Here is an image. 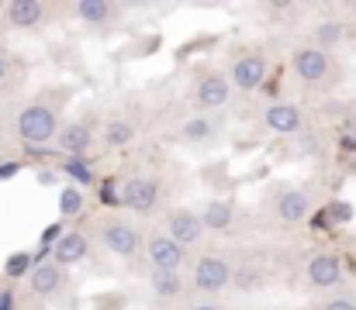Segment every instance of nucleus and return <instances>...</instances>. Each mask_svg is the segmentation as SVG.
Returning <instances> with one entry per match:
<instances>
[{"label":"nucleus","mask_w":356,"mask_h":310,"mask_svg":"<svg viewBox=\"0 0 356 310\" xmlns=\"http://www.w3.org/2000/svg\"><path fill=\"white\" fill-rule=\"evenodd\" d=\"M17 135H21V141H28V145H45L49 138L59 135L56 114H52L49 107H42V103L24 107V110L17 114Z\"/></svg>","instance_id":"obj_1"},{"label":"nucleus","mask_w":356,"mask_h":310,"mask_svg":"<svg viewBox=\"0 0 356 310\" xmlns=\"http://www.w3.org/2000/svg\"><path fill=\"white\" fill-rule=\"evenodd\" d=\"M229 279H232V269H229V262L218 259V255H204V259L194 266V283H197V290H204V293L225 290Z\"/></svg>","instance_id":"obj_2"},{"label":"nucleus","mask_w":356,"mask_h":310,"mask_svg":"<svg viewBox=\"0 0 356 310\" xmlns=\"http://www.w3.org/2000/svg\"><path fill=\"white\" fill-rule=\"evenodd\" d=\"M156 197H159V180H152V176H131L121 187V204L131 210H152Z\"/></svg>","instance_id":"obj_3"},{"label":"nucleus","mask_w":356,"mask_h":310,"mask_svg":"<svg viewBox=\"0 0 356 310\" xmlns=\"http://www.w3.org/2000/svg\"><path fill=\"white\" fill-rule=\"evenodd\" d=\"M149 259H152L156 273H173L184 262V248L170 234H156V238H149Z\"/></svg>","instance_id":"obj_4"},{"label":"nucleus","mask_w":356,"mask_h":310,"mask_svg":"<svg viewBox=\"0 0 356 310\" xmlns=\"http://www.w3.org/2000/svg\"><path fill=\"white\" fill-rule=\"evenodd\" d=\"M201 231H204V224H201V217L194 214V210H173L170 214V238L184 248V245H194L197 238H201Z\"/></svg>","instance_id":"obj_5"},{"label":"nucleus","mask_w":356,"mask_h":310,"mask_svg":"<svg viewBox=\"0 0 356 310\" xmlns=\"http://www.w3.org/2000/svg\"><path fill=\"white\" fill-rule=\"evenodd\" d=\"M101 238H104L108 252H115L121 259H131V255L138 252V231L128 227V224H108Z\"/></svg>","instance_id":"obj_6"},{"label":"nucleus","mask_w":356,"mask_h":310,"mask_svg":"<svg viewBox=\"0 0 356 310\" xmlns=\"http://www.w3.org/2000/svg\"><path fill=\"white\" fill-rule=\"evenodd\" d=\"M294 73L305 80V83H318L325 73H329V59L322 49H301L294 55Z\"/></svg>","instance_id":"obj_7"},{"label":"nucleus","mask_w":356,"mask_h":310,"mask_svg":"<svg viewBox=\"0 0 356 310\" xmlns=\"http://www.w3.org/2000/svg\"><path fill=\"white\" fill-rule=\"evenodd\" d=\"M87 255V238L70 231V234H59V241L52 245V262L63 269V266H76L80 259Z\"/></svg>","instance_id":"obj_8"},{"label":"nucleus","mask_w":356,"mask_h":310,"mask_svg":"<svg viewBox=\"0 0 356 310\" xmlns=\"http://www.w3.org/2000/svg\"><path fill=\"white\" fill-rule=\"evenodd\" d=\"M232 80H236V87H242V90L263 87V80H266V62H263V55H242L236 62V69H232Z\"/></svg>","instance_id":"obj_9"},{"label":"nucleus","mask_w":356,"mask_h":310,"mask_svg":"<svg viewBox=\"0 0 356 310\" xmlns=\"http://www.w3.org/2000/svg\"><path fill=\"white\" fill-rule=\"evenodd\" d=\"M266 124L277 131V135H294L301 131V110L294 103H270L266 107Z\"/></svg>","instance_id":"obj_10"},{"label":"nucleus","mask_w":356,"mask_h":310,"mask_svg":"<svg viewBox=\"0 0 356 310\" xmlns=\"http://www.w3.org/2000/svg\"><path fill=\"white\" fill-rule=\"evenodd\" d=\"M42 17H45V7L38 0H14V3H7V21L14 28H35Z\"/></svg>","instance_id":"obj_11"},{"label":"nucleus","mask_w":356,"mask_h":310,"mask_svg":"<svg viewBox=\"0 0 356 310\" xmlns=\"http://www.w3.org/2000/svg\"><path fill=\"white\" fill-rule=\"evenodd\" d=\"M28 279H31V290H35L38 297H49V293L59 290V283H63V269H59L56 262H42V266H35V269L28 273Z\"/></svg>","instance_id":"obj_12"},{"label":"nucleus","mask_w":356,"mask_h":310,"mask_svg":"<svg viewBox=\"0 0 356 310\" xmlns=\"http://www.w3.org/2000/svg\"><path fill=\"white\" fill-rule=\"evenodd\" d=\"M56 138H59V148L70 152L73 159H80V155L90 148V128H87V124H66Z\"/></svg>","instance_id":"obj_13"},{"label":"nucleus","mask_w":356,"mask_h":310,"mask_svg":"<svg viewBox=\"0 0 356 310\" xmlns=\"http://www.w3.org/2000/svg\"><path fill=\"white\" fill-rule=\"evenodd\" d=\"M339 276H343V269H339V259H336V255H318V259H312V266H308V279H312L315 286H336Z\"/></svg>","instance_id":"obj_14"},{"label":"nucleus","mask_w":356,"mask_h":310,"mask_svg":"<svg viewBox=\"0 0 356 310\" xmlns=\"http://www.w3.org/2000/svg\"><path fill=\"white\" fill-rule=\"evenodd\" d=\"M308 210H312V197H308V190H287L284 197H280V204H277V214H280V221H301V217H308Z\"/></svg>","instance_id":"obj_15"},{"label":"nucleus","mask_w":356,"mask_h":310,"mask_svg":"<svg viewBox=\"0 0 356 310\" xmlns=\"http://www.w3.org/2000/svg\"><path fill=\"white\" fill-rule=\"evenodd\" d=\"M225 101H229V80L218 76V73L204 76L201 87H197V103L201 107H222Z\"/></svg>","instance_id":"obj_16"},{"label":"nucleus","mask_w":356,"mask_h":310,"mask_svg":"<svg viewBox=\"0 0 356 310\" xmlns=\"http://www.w3.org/2000/svg\"><path fill=\"white\" fill-rule=\"evenodd\" d=\"M201 224L204 227H215V231L229 227L232 224V207L222 204V200H211V204L204 207V214H201Z\"/></svg>","instance_id":"obj_17"},{"label":"nucleus","mask_w":356,"mask_h":310,"mask_svg":"<svg viewBox=\"0 0 356 310\" xmlns=\"http://www.w3.org/2000/svg\"><path fill=\"white\" fill-rule=\"evenodd\" d=\"M131 138H135V128H131L128 121H111V124L104 128V145H111V148L131 145Z\"/></svg>","instance_id":"obj_18"},{"label":"nucleus","mask_w":356,"mask_h":310,"mask_svg":"<svg viewBox=\"0 0 356 310\" xmlns=\"http://www.w3.org/2000/svg\"><path fill=\"white\" fill-rule=\"evenodd\" d=\"M76 14L87 24H104L111 17V3H104V0H83V3H76Z\"/></svg>","instance_id":"obj_19"},{"label":"nucleus","mask_w":356,"mask_h":310,"mask_svg":"<svg viewBox=\"0 0 356 310\" xmlns=\"http://www.w3.org/2000/svg\"><path fill=\"white\" fill-rule=\"evenodd\" d=\"M211 135H215V128H211L208 117H191V121H184V128H180V138H184V141H204V138H211Z\"/></svg>","instance_id":"obj_20"},{"label":"nucleus","mask_w":356,"mask_h":310,"mask_svg":"<svg viewBox=\"0 0 356 310\" xmlns=\"http://www.w3.org/2000/svg\"><path fill=\"white\" fill-rule=\"evenodd\" d=\"M3 273L14 276V279L24 276V273H31V255H28V252H14V255L3 262Z\"/></svg>","instance_id":"obj_21"},{"label":"nucleus","mask_w":356,"mask_h":310,"mask_svg":"<svg viewBox=\"0 0 356 310\" xmlns=\"http://www.w3.org/2000/svg\"><path fill=\"white\" fill-rule=\"evenodd\" d=\"M83 207V193L76 190V187H66L63 193H59V210H63V217H70V214H76Z\"/></svg>","instance_id":"obj_22"},{"label":"nucleus","mask_w":356,"mask_h":310,"mask_svg":"<svg viewBox=\"0 0 356 310\" xmlns=\"http://www.w3.org/2000/svg\"><path fill=\"white\" fill-rule=\"evenodd\" d=\"M152 286H156L159 297H173V293L180 290V283H177L173 273H156V276H152Z\"/></svg>","instance_id":"obj_23"},{"label":"nucleus","mask_w":356,"mask_h":310,"mask_svg":"<svg viewBox=\"0 0 356 310\" xmlns=\"http://www.w3.org/2000/svg\"><path fill=\"white\" fill-rule=\"evenodd\" d=\"M63 169H66V176H73V180H76L80 187H87V183L94 180V176H90V166H87L83 159H73V162H66Z\"/></svg>","instance_id":"obj_24"},{"label":"nucleus","mask_w":356,"mask_h":310,"mask_svg":"<svg viewBox=\"0 0 356 310\" xmlns=\"http://www.w3.org/2000/svg\"><path fill=\"white\" fill-rule=\"evenodd\" d=\"M315 35H318V42L329 49V45H336V42H339V35H343V24H339V21H325V24H322Z\"/></svg>","instance_id":"obj_25"},{"label":"nucleus","mask_w":356,"mask_h":310,"mask_svg":"<svg viewBox=\"0 0 356 310\" xmlns=\"http://www.w3.org/2000/svg\"><path fill=\"white\" fill-rule=\"evenodd\" d=\"M101 204H121V193H118V187H115V180H108L101 187Z\"/></svg>","instance_id":"obj_26"},{"label":"nucleus","mask_w":356,"mask_h":310,"mask_svg":"<svg viewBox=\"0 0 356 310\" xmlns=\"http://www.w3.org/2000/svg\"><path fill=\"white\" fill-rule=\"evenodd\" d=\"M329 214H332L336 221H350V217H353V207L350 204H332L329 207Z\"/></svg>","instance_id":"obj_27"},{"label":"nucleus","mask_w":356,"mask_h":310,"mask_svg":"<svg viewBox=\"0 0 356 310\" xmlns=\"http://www.w3.org/2000/svg\"><path fill=\"white\" fill-rule=\"evenodd\" d=\"M56 241H59V224H56V227H49V231L42 234V245H45V248H49V245H56Z\"/></svg>","instance_id":"obj_28"},{"label":"nucleus","mask_w":356,"mask_h":310,"mask_svg":"<svg viewBox=\"0 0 356 310\" xmlns=\"http://www.w3.org/2000/svg\"><path fill=\"white\" fill-rule=\"evenodd\" d=\"M17 169H21L17 162H7V166H0V180H10V176H14Z\"/></svg>","instance_id":"obj_29"},{"label":"nucleus","mask_w":356,"mask_h":310,"mask_svg":"<svg viewBox=\"0 0 356 310\" xmlns=\"http://www.w3.org/2000/svg\"><path fill=\"white\" fill-rule=\"evenodd\" d=\"M325 310H356V304H353V300H332Z\"/></svg>","instance_id":"obj_30"},{"label":"nucleus","mask_w":356,"mask_h":310,"mask_svg":"<svg viewBox=\"0 0 356 310\" xmlns=\"http://www.w3.org/2000/svg\"><path fill=\"white\" fill-rule=\"evenodd\" d=\"M14 307V297L10 293H0V310H10Z\"/></svg>","instance_id":"obj_31"},{"label":"nucleus","mask_w":356,"mask_h":310,"mask_svg":"<svg viewBox=\"0 0 356 310\" xmlns=\"http://www.w3.org/2000/svg\"><path fill=\"white\" fill-rule=\"evenodd\" d=\"M38 183H56V173H38Z\"/></svg>","instance_id":"obj_32"},{"label":"nucleus","mask_w":356,"mask_h":310,"mask_svg":"<svg viewBox=\"0 0 356 310\" xmlns=\"http://www.w3.org/2000/svg\"><path fill=\"white\" fill-rule=\"evenodd\" d=\"M3 80H7V59L0 55V83H3Z\"/></svg>","instance_id":"obj_33"},{"label":"nucleus","mask_w":356,"mask_h":310,"mask_svg":"<svg viewBox=\"0 0 356 310\" xmlns=\"http://www.w3.org/2000/svg\"><path fill=\"white\" fill-rule=\"evenodd\" d=\"M194 310H218V307H211V304H201V307H194Z\"/></svg>","instance_id":"obj_34"}]
</instances>
